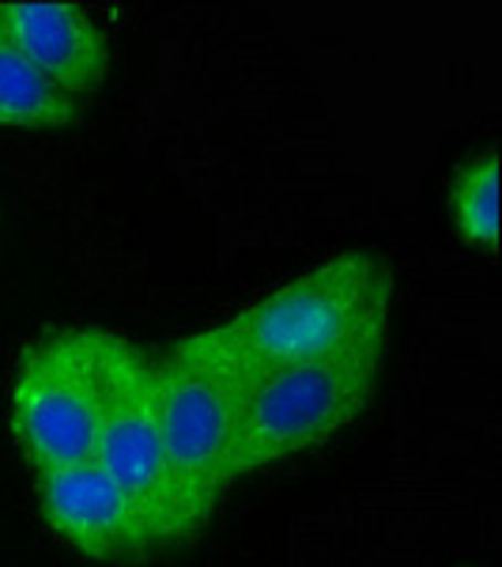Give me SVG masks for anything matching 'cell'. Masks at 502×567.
I'll use <instances>...</instances> for the list:
<instances>
[{"mask_svg":"<svg viewBox=\"0 0 502 567\" xmlns=\"http://www.w3.org/2000/svg\"><path fill=\"white\" fill-rule=\"evenodd\" d=\"M450 224L458 239L472 250H499V152L488 148L472 155L450 182Z\"/></svg>","mask_w":502,"mask_h":567,"instance_id":"obj_9","label":"cell"},{"mask_svg":"<svg viewBox=\"0 0 502 567\" xmlns=\"http://www.w3.org/2000/svg\"><path fill=\"white\" fill-rule=\"evenodd\" d=\"M0 34L76 103L109 72L106 31L69 0H0Z\"/></svg>","mask_w":502,"mask_h":567,"instance_id":"obj_7","label":"cell"},{"mask_svg":"<svg viewBox=\"0 0 502 567\" xmlns=\"http://www.w3.org/2000/svg\"><path fill=\"white\" fill-rule=\"evenodd\" d=\"M39 507L45 526L87 560L122 564L155 545L125 492L91 458L39 473Z\"/></svg>","mask_w":502,"mask_h":567,"instance_id":"obj_6","label":"cell"},{"mask_svg":"<svg viewBox=\"0 0 502 567\" xmlns=\"http://www.w3.org/2000/svg\"><path fill=\"white\" fill-rule=\"evenodd\" d=\"M394 277L378 254L348 250L219 322L250 371L355 349H386Z\"/></svg>","mask_w":502,"mask_h":567,"instance_id":"obj_1","label":"cell"},{"mask_svg":"<svg viewBox=\"0 0 502 567\" xmlns=\"http://www.w3.org/2000/svg\"><path fill=\"white\" fill-rule=\"evenodd\" d=\"M245 379L250 368L223 326L186 337L155 363V413L194 534L208 523L227 484L239 481Z\"/></svg>","mask_w":502,"mask_h":567,"instance_id":"obj_2","label":"cell"},{"mask_svg":"<svg viewBox=\"0 0 502 567\" xmlns=\"http://www.w3.org/2000/svg\"><path fill=\"white\" fill-rule=\"evenodd\" d=\"M133 344L109 329H61L31 344L15 368L12 435L27 465L39 473L87 462Z\"/></svg>","mask_w":502,"mask_h":567,"instance_id":"obj_3","label":"cell"},{"mask_svg":"<svg viewBox=\"0 0 502 567\" xmlns=\"http://www.w3.org/2000/svg\"><path fill=\"white\" fill-rule=\"evenodd\" d=\"M80 103L57 91L31 61L0 34V130H61L72 125Z\"/></svg>","mask_w":502,"mask_h":567,"instance_id":"obj_8","label":"cell"},{"mask_svg":"<svg viewBox=\"0 0 502 567\" xmlns=\"http://www.w3.org/2000/svg\"><path fill=\"white\" fill-rule=\"evenodd\" d=\"M91 462L125 492L155 545L194 537L155 413V363L140 349L129 352L117 374L114 401Z\"/></svg>","mask_w":502,"mask_h":567,"instance_id":"obj_5","label":"cell"},{"mask_svg":"<svg viewBox=\"0 0 502 567\" xmlns=\"http://www.w3.org/2000/svg\"><path fill=\"white\" fill-rule=\"evenodd\" d=\"M386 349H355L250 371L242 390L239 477L333 439L367 409Z\"/></svg>","mask_w":502,"mask_h":567,"instance_id":"obj_4","label":"cell"}]
</instances>
